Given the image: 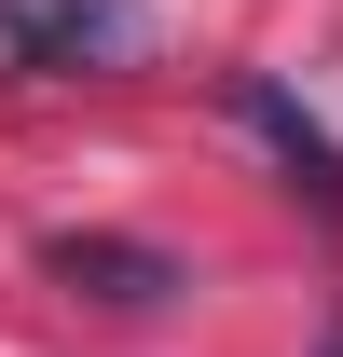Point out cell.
Returning <instances> with one entry per match:
<instances>
[{
    "mask_svg": "<svg viewBox=\"0 0 343 357\" xmlns=\"http://www.w3.org/2000/svg\"><path fill=\"white\" fill-rule=\"evenodd\" d=\"M137 42V0H0V83L28 69H96Z\"/></svg>",
    "mask_w": 343,
    "mask_h": 357,
    "instance_id": "6da1fadb",
    "label": "cell"
},
{
    "mask_svg": "<svg viewBox=\"0 0 343 357\" xmlns=\"http://www.w3.org/2000/svg\"><path fill=\"white\" fill-rule=\"evenodd\" d=\"M42 275H55V289H96V303H165V289H178V261L137 248V234H55Z\"/></svg>",
    "mask_w": 343,
    "mask_h": 357,
    "instance_id": "7a4b0ae2",
    "label": "cell"
},
{
    "mask_svg": "<svg viewBox=\"0 0 343 357\" xmlns=\"http://www.w3.org/2000/svg\"><path fill=\"white\" fill-rule=\"evenodd\" d=\"M234 110L275 137V165H289L302 192H316V206L343 220V151H330V124H302V96H289V83H234Z\"/></svg>",
    "mask_w": 343,
    "mask_h": 357,
    "instance_id": "3957f363",
    "label": "cell"
},
{
    "mask_svg": "<svg viewBox=\"0 0 343 357\" xmlns=\"http://www.w3.org/2000/svg\"><path fill=\"white\" fill-rule=\"evenodd\" d=\"M316 357H343V316H330V344H316Z\"/></svg>",
    "mask_w": 343,
    "mask_h": 357,
    "instance_id": "277c9868",
    "label": "cell"
}]
</instances>
